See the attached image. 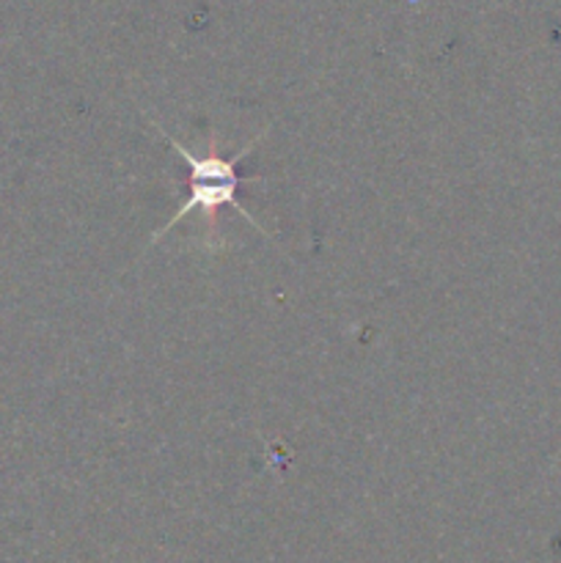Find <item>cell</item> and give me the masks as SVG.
Listing matches in <instances>:
<instances>
[{
  "instance_id": "1",
  "label": "cell",
  "mask_w": 561,
  "mask_h": 563,
  "mask_svg": "<svg viewBox=\"0 0 561 563\" xmlns=\"http://www.w3.org/2000/svg\"><path fill=\"white\" fill-rule=\"evenodd\" d=\"M157 130H160V135L168 141V146L174 148V152L187 163V196H185V203L176 209L174 218H170L163 229L154 231L152 242L163 240V236L168 234L174 225H179L182 220L193 212H201L204 220H207V223H212L215 214H218V209H223V207L237 209V212H240V218H245L253 229L262 231L264 236H270L267 231L262 229V223H256V220L251 218V212H248V209L240 203V187L262 181L258 176H248V179L245 176H240V163L253 152V148L258 146V137L248 141L245 146H242L237 154H231V157H223V154H218V148H215V137L209 141L207 154H196V152H190L187 146H182L176 137H170L168 130H163L160 124H157Z\"/></svg>"
}]
</instances>
